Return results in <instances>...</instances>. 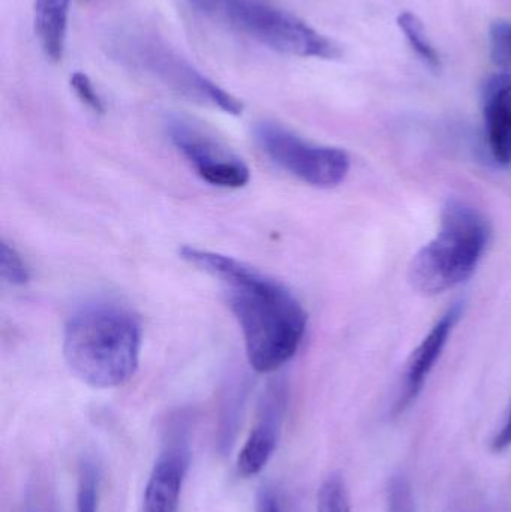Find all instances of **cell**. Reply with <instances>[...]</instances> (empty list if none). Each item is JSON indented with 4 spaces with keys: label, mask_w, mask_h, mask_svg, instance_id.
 Instances as JSON below:
<instances>
[{
    "label": "cell",
    "mask_w": 511,
    "mask_h": 512,
    "mask_svg": "<svg viewBox=\"0 0 511 512\" xmlns=\"http://www.w3.org/2000/svg\"><path fill=\"white\" fill-rule=\"evenodd\" d=\"M179 255L224 285L255 372H276L297 354L308 328V313L287 286L218 252L182 246Z\"/></svg>",
    "instance_id": "6da1fadb"
},
{
    "label": "cell",
    "mask_w": 511,
    "mask_h": 512,
    "mask_svg": "<svg viewBox=\"0 0 511 512\" xmlns=\"http://www.w3.org/2000/svg\"><path fill=\"white\" fill-rule=\"evenodd\" d=\"M141 325L114 304H92L71 316L63 333V355L71 372L93 388H116L140 363Z\"/></svg>",
    "instance_id": "7a4b0ae2"
},
{
    "label": "cell",
    "mask_w": 511,
    "mask_h": 512,
    "mask_svg": "<svg viewBox=\"0 0 511 512\" xmlns=\"http://www.w3.org/2000/svg\"><path fill=\"white\" fill-rule=\"evenodd\" d=\"M488 240L489 228L482 213L465 201H449L437 237L411 261V286L419 294L437 295L461 285L473 276Z\"/></svg>",
    "instance_id": "3957f363"
},
{
    "label": "cell",
    "mask_w": 511,
    "mask_h": 512,
    "mask_svg": "<svg viewBox=\"0 0 511 512\" xmlns=\"http://www.w3.org/2000/svg\"><path fill=\"white\" fill-rule=\"evenodd\" d=\"M117 56L143 69L170 89L201 104L218 108L231 116H240L243 102L206 75L201 74L188 60L180 57L167 44L146 33H123L114 42Z\"/></svg>",
    "instance_id": "277c9868"
},
{
    "label": "cell",
    "mask_w": 511,
    "mask_h": 512,
    "mask_svg": "<svg viewBox=\"0 0 511 512\" xmlns=\"http://www.w3.org/2000/svg\"><path fill=\"white\" fill-rule=\"evenodd\" d=\"M225 14L234 26L272 50L297 57L336 59L338 45L291 12L261 0H227Z\"/></svg>",
    "instance_id": "5b68a950"
},
{
    "label": "cell",
    "mask_w": 511,
    "mask_h": 512,
    "mask_svg": "<svg viewBox=\"0 0 511 512\" xmlns=\"http://www.w3.org/2000/svg\"><path fill=\"white\" fill-rule=\"evenodd\" d=\"M254 132L263 152L285 173L306 185L336 188L350 173V156L338 147L309 143L275 122L257 123Z\"/></svg>",
    "instance_id": "8992f818"
},
{
    "label": "cell",
    "mask_w": 511,
    "mask_h": 512,
    "mask_svg": "<svg viewBox=\"0 0 511 512\" xmlns=\"http://www.w3.org/2000/svg\"><path fill=\"white\" fill-rule=\"evenodd\" d=\"M168 137L203 182L222 189L245 188L251 180L248 165L228 147L188 120L174 117Z\"/></svg>",
    "instance_id": "52a82bcc"
},
{
    "label": "cell",
    "mask_w": 511,
    "mask_h": 512,
    "mask_svg": "<svg viewBox=\"0 0 511 512\" xmlns=\"http://www.w3.org/2000/svg\"><path fill=\"white\" fill-rule=\"evenodd\" d=\"M189 426L185 417H177L167 430V438L158 454L143 496V512H177L183 484L191 466Z\"/></svg>",
    "instance_id": "ba28073f"
},
{
    "label": "cell",
    "mask_w": 511,
    "mask_h": 512,
    "mask_svg": "<svg viewBox=\"0 0 511 512\" xmlns=\"http://www.w3.org/2000/svg\"><path fill=\"white\" fill-rule=\"evenodd\" d=\"M285 393L281 385L276 384L267 390L261 403L257 424L249 433L245 445L237 457V474L242 478H251L266 468L269 460L278 448L284 420Z\"/></svg>",
    "instance_id": "9c48e42d"
},
{
    "label": "cell",
    "mask_w": 511,
    "mask_h": 512,
    "mask_svg": "<svg viewBox=\"0 0 511 512\" xmlns=\"http://www.w3.org/2000/svg\"><path fill=\"white\" fill-rule=\"evenodd\" d=\"M483 117L492 158L511 165V72L492 75L483 89Z\"/></svg>",
    "instance_id": "30bf717a"
},
{
    "label": "cell",
    "mask_w": 511,
    "mask_h": 512,
    "mask_svg": "<svg viewBox=\"0 0 511 512\" xmlns=\"http://www.w3.org/2000/svg\"><path fill=\"white\" fill-rule=\"evenodd\" d=\"M459 316H461V307L455 306L447 310L441 316L440 321L429 331L428 336L414 349L413 355L408 361L407 373H405L404 390H402L401 399L396 406L399 412L404 411L419 396L429 373L443 354Z\"/></svg>",
    "instance_id": "8fae6325"
},
{
    "label": "cell",
    "mask_w": 511,
    "mask_h": 512,
    "mask_svg": "<svg viewBox=\"0 0 511 512\" xmlns=\"http://www.w3.org/2000/svg\"><path fill=\"white\" fill-rule=\"evenodd\" d=\"M71 0H36L35 29L42 51L51 62H60L65 54Z\"/></svg>",
    "instance_id": "7c38bea8"
},
{
    "label": "cell",
    "mask_w": 511,
    "mask_h": 512,
    "mask_svg": "<svg viewBox=\"0 0 511 512\" xmlns=\"http://www.w3.org/2000/svg\"><path fill=\"white\" fill-rule=\"evenodd\" d=\"M399 27L404 32L405 38L410 42L411 48L416 51L417 56L429 66V68L438 71L441 68V59L438 51L432 45L428 33H426L425 24L413 12H402L398 18Z\"/></svg>",
    "instance_id": "4fadbf2b"
},
{
    "label": "cell",
    "mask_w": 511,
    "mask_h": 512,
    "mask_svg": "<svg viewBox=\"0 0 511 512\" xmlns=\"http://www.w3.org/2000/svg\"><path fill=\"white\" fill-rule=\"evenodd\" d=\"M317 512H351L347 484L339 474H332L318 490Z\"/></svg>",
    "instance_id": "5bb4252c"
},
{
    "label": "cell",
    "mask_w": 511,
    "mask_h": 512,
    "mask_svg": "<svg viewBox=\"0 0 511 512\" xmlns=\"http://www.w3.org/2000/svg\"><path fill=\"white\" fill-rule=\"evenodd\" d=\"M77 512H99V469L84 460L78 475Z\"/></svg>",
    "instance_id": "9a60e30c"
},
{
    "label": "cell",
    "mask_w": 511,
    "mask_h": 512,
    "mask_svg": "<svg viewBox=\"0 0 511 512\" xmlns=\"http://www.w3.org/2000/svg\"><path fill=\"white\" fill-rule=\"evenodd\" d=\"M0 273H2V279L9 285H26L30 279L29 267L23 256L18 254L14 246L6 242H2L0 246Z\"/></svg>",
    "instance_id": "2e32d148"
},
{
    "label": "cell",
    "mask_w": 511,
    "mask_h": 512,
    "mask_svg": "<svg viewBox=\"0 0 511 512\" xmlns=\"http://www.w3.org/2000/svg\"><path fill=\"white\" fill-rule=\"evenodd\" d=\"M386 512H417L413 489L404 474L392 475L387 484Z\"/></svg>",
    "instance_id": "e0dca14e"
},
{
    "label": "cell",
    "mask_w": 511,
    "mask_h": 512,
    "mask_svg": "<svg viewBox=\"0 0 511 512\" xmlns=\"http://www.w3.org/2000/svg\"><path fill=\"white\" fill-rule=\"evenodd\" d=\"M489 45L495 65L511 72V21H495L492 24Z\"/></svg>",
    "instance_id": "ac0fdd59"
},
{
    "label": "cell",
    "mask_w": 511,
    "mask_h": 512,
    "mask_svg": "<svg viewBox=\"0 0 511 512\" xmlns=\"http://www.w3.org/2000/svg\"><path fill=\"white\" fill-rule=\"evenodd\" d=\"M69 83H71L72 90H74L77 98L80 99L81 104L86 105L95 114L105 113L104 101H102L99 93L96 92L89 75L84 74V72H74Z\"/></svg>",
    "instance_id": "d6986e66"
},
{
    "label": "cell",
    "mask_w": 511,
    "mask_h": 512,
    "mask_svg": "<svg viewBox=\"0 0 511 512\" xmlns=\"http://www.w3.org/2000/svg\"><path fill=\"white\" fill-rule=\"evenodd\" d=\"M255 512H282L275 492L267 484L258 490L257 499H255Z\"/></svg>",
    "instance_id": "ffe728a7"
},
{
    "label": "cell",
    "mask_w": 511,
    "mask_h": 512,
    "mask_svg": "<svg viewBox=\"0 0 511 512\" xmlns=\"http://www.w3.org/2000/svg\"><path fill=\"white\" fill-rule=\"evenodd\" d=\"M511 447V405L507 412L506 420L503 426L498 430L497 435L492 439V451L494 453H504Z\"/></svg>",
    "instance_id": "44dd1931"
},
{
    "label": "cell",
    "mask_w": 511,
    "mask_h": 512,
    "mask_svg": "<svg viewBox=\"0 0 511 512\" xmlns=\"http://www.w3.org/2000/svg\"><path fill=\"white\" fill-rule=\"evenodd\" d=\"M225 2L227 0H191L194 8L206 15L216 14L219 9H224Z\"/></svg>",
    "instance_id": "7402d4cb"
},
{
    "label": "cell",
    "mask_w": 511,
    "mask_h": 512,
    "mask_svg": "<svg viewBox=\"0 0 511 512\" xmlns=\"http://www.w3.org/2000/svg\"><path fill=\"white\" fill-rule=\"evenodd\" d=\"M449 512H486L482 510V508L474 507V505L462 504L455 505V507L450 508Z\"/></svg>",
    "instance_id": "603a6c76"
},
{
    "label": "cell",
    "mask_w": 511,
    "mask_h": 512,
    "mask_svg": "<svg viewBox=\"0 0 511 512\" xmlns=\"http://www.w3.org/2000/svg\"><path fill=\"white\" fill-rule=\"evenodd\" d=\"M27 512H35V511H27Z\"/></svg>",
    "instance_id": "cb8c5ba5"
}]
</instances>
